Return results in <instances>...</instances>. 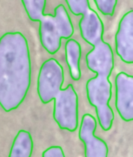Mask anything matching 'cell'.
<instances>
[{"label":"cell","instance_id":"obj_1","mask_svg":"<svg viewBox=\"0 0 133 157\" xmlns=\"http://www.w3.org/2000/svg\"><path fill=\"white\" fill-rule=\"evenodd\" d=\"M31 83V59L26 38L19 32L0 37V106L6 113L24 101Z\"/></svg>","mask_w":133,"mask_h":157},{"label":"cell","instance_id":"obj_2","mask_svg":"<svg viewBox=\"0 0 133 157\" xmlns=\"http://www.w3.org/2000/svg\"><path fill=\"white\" fill-rule=\"evenodd\" d=\"M64 82L63 66L55 59L42 64L37 78V93L42 103L55 100L54 119L61 129L75 132L78 127V97L73 85L62 89Z\"/></svg>","mask_w":133,"mask_h":157},{"label":"cell","instance_id":"obj_3","mask_svg":"<svg viewBox=\"0 0 133 157\" xmlns=\"http://www.w3.org/2000/svg\"><path fill=\"white\" fill-rule=\"evenodd\" d=\"M86 63L89 70L96 73L86 83L88 102L96 110L100 126L104 131L112 127L115 115L109 102L112 96V84L109 77L115 66L114 54L108 43L104 40L93 46V49L86 55Z\"/></svg>","mask_w":133,"mask_h":157},{"label":"cell","instance_id":"obj_4","mask_svg":"<svg viewBox=\"0 0 133 157\" xmlns=\"http://www.w3.org/2000/svg\"><path fill=\"white\" fill-rule=\"evenodd\" d=\"M29 19L40 22V39L45 50L56 54L61 47V39H69L75 33L73 24L64 6L60 4L54 15H44L46 0H21Z\"/></svg>","mask_w":133,"mask_h":157},{"label":"cell","instance_id":"obj_5","mask_svg":"<svg viewBox=\"0 0 133 157\" xmlns=\"http://www.w3.org/2000/svg\"><path fill=\"white\" fill-rule=\"evenodd\" d=\"M75 16H81L79 29L82 39L92 46L103 40L104 24L99 15L90 6L89 0H65Z\"/></svg>","mask_w":133,"mask_h":157},{"label":"cell","instance_id":"obj_6","mask_svg":"<svg viewBox=\"0 0 133 157\" xmlns=\"http://www.w3.org/2000/svg\"><path fill=\"white\" fill-rule=\"evenodd\" d=\"M97 128L95 118L91 114H84L79 128V139L84 145L85 157H108L107 143L95 135Z\"/></svg>","mask_w":133,"mask_h":157},{"label":"cell","instance_id":"obj_7","mask_svg":"<svg viewBox=\"0 0 133 157\" xmlns=\"http://www.w3.org/2000/svg\"><path fill=\"white\" fill-rule=\"evenodd\" d=\"M115 106L119 115L125 122L133 120V77L124 72L116 75Z\"/></svg>","mask_w":133,"mask_h":157},{"label":"cell","instance_id":"obj_8","mask_svg":"<svg viewBox=\"0 0 133 157\" xmlns=\"http://www.w3.org/2000/svg\"><path fill=\"white\" fill-rule=\"evenodd\" d=\"M116 53L122 62L133 63V11L122 16L115 35Z\"/></svg>","mask_w":133,"mask_h":157},{"label":"cell","instance_id":"obj_9","mask_svg":"<svg viewBox=\"0 0 133 157\" xmlns=\"http://www.w3.org/2000/svg\"><path fill=\"white\" fill-rule=\"evenodd\" d=\"M66 59L70 71L71 77L75 81H78L81 77L80 60L81 56V45L75 39H70L65 45Z\"/></svg>","mask_w":133,"mask_h":157},{"label":"cell","instance_id":"obj_10","mask_svg":"<svg viewBox=\"0 0 133 157\" xmlns=\"http://www.w3.org/2000/svg\"><path fill=\"white\" fill-rule=\"evenodd\" d=\"M33 141L28 131L21 129L16 134L10 149L9 157H31Z\"/></svg>","mask_w":133,"mask_h":157},{"label":"cell","instance_id":"obj_11","mask_svg":"<svg viewBox=\"0 0 133 157\" xmlns=\"http://www.w3.org/2000/svg\"><path fill=\"white\" fill-rule=\"evenodd\" d=\"M97 9L102 15L112 16L115 11L118 0H94Z\"/></svg>","mask_w":133,"mask_h":157},{"label":"cell","instance_id":"obj_12","mask_svg":"<svg viewBox=\"0 0 133 157\" xmlns=\"http://www.w3.org/2000/svg\"><path fill=\"white\" fill-rule=\"evenodd\" d=\"M42 157H66L63 149L59 146H54L43 151Z\"/></svg>","mask_w":133,"mask_h":157}]
</instances>
